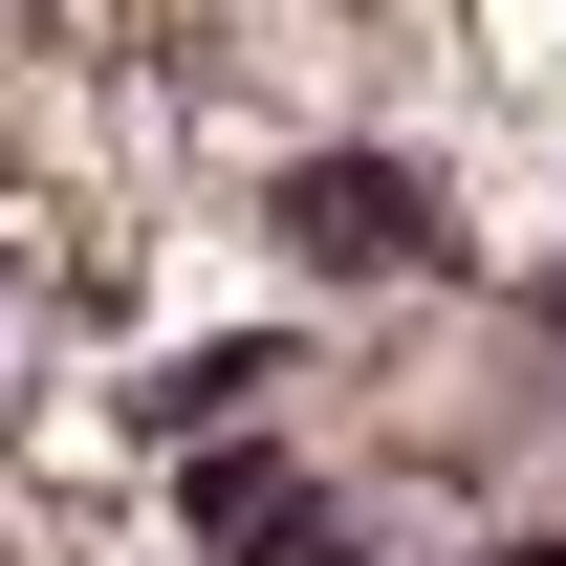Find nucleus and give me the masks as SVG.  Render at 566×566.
<instances>
[{"label":"nucleus","instance_id":"obj_1","mask_svg":"<svg viewBox=\"0 0 566 566\" xmlns=\"http://www.w3.org/2000/svg\"><path fill=\"white\" fill-rule=\"evenodd\" d=\"M283 262H327V283H436V262H458V197H436L415 153H283Z\"/></svg>","mask_w":566,"mask_h":566},{"label":"nucleus","instance_id":"obj_2","mask_svg":"<svg viewBox=\"0 0 566 566\" xmlns=\"http://www.w3.org/2000/svg\"><path fill=\"white\" fill-rule=\"evenodd\" d=\"M240 392H283V349H175L132 392V436H197V415H240Z\"/></svg>","mask_w":566,"mask_h":566}]
</instances>
